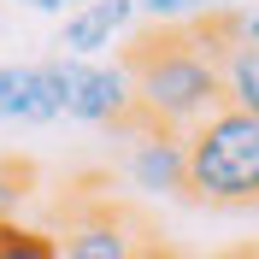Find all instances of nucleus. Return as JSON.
<instances>
[{"label": "nucleus", "instance_id": "obj_3", "mask_svg": "<svg viewBox=\"0 0 259 259\" xmlns=\"http://www.w3.org/2000/svg\"><path fill=\"white\" fill-rule=\"evenodd\" d=\"M41 77L59 100V118L89 124V130H124V136L136 130V89H130L124 59H59V53H48Z\"/></svg>", "mask_w": 259, "mask_h": 259}, {"label": "nucleus", "instance_id": "obj_10", "mask_svg": "<svg viewBox=\"0 0 259 259\" xmlns=\"http://www.w3.org/2000/svg\"><path fill=\"white\" fill-rule=\"evenodd\" d=\"M0 259H59V242L35 224H0Z\"/></svg>", "mask_w": 259, "mask_h": 259}, {"label": "nucleus", "instance_id": "obj_11", "mask_svg": "<svg viewBox=\"0 0 259 259\" xmlns=\"http://www.w3.org/2000/svg\"><path fill=\"white\" fill-rule=\"evenodd\" d=\"M30 165H12V159H0V224H18V206L30 200Z\"/></svg>", "mask_w": 259, "mask_h": 259}, {"label": "nucleus", "instance_id": "obj_13", "mask_svg": "<svg viewBox=\"0 0 259 259\" xmlns=\"http://www.w3.org/2000/svg\"><path fill=\"white\" fill-rule=\"evenodd\" d=\"M136 259H189V253H177V247H165V242H147Z\"/></svg>", "mask_w": 259, "mask_h": 259}, {"label": "nucleus", "instance_id": "obj_12", "mask_svg": "<svg viewBox=\"0 0 259 259\" xmlns=\"http://www.w3.org/2000/svg\"><path fill=\"white\" fill-rule=\"evenodd\" d=\"M18 77H24V65H0V124H12L18 112Z\"/></svg>", "mask_w": 259, "mask_h": 259}, {"label": "nucleus", "instance_id": "obj_6", "mask_svg": "<svg viewBox=\"0 0 259 259\" xmlns=\"http://www.w3.org/2000/svg\"><path fill=\"white\" fill-rule=\"evenodd\" d=\"M130 189L142 194H189V165H183V136L171 130H153V124H136L124 142V159H118Z\"/></svg>", "mask_w": 259, "mask_h": 259}, {"label": "nucleus", "instance_id": "obj_9", "mask_svg": "<svg viewBox=\"0 0 259 259\" xmlns=\"http://www.w3.org/2000/svg\"><path fill=\"white\" fill-rule=\"evenodd\" d=\"M53 118H59V100H53L48 77H41V59H35V65H24V77H18V112H12V124L41 130V124H53Z\"/></svg>", "mask_w": 259, "mask_h": 259}, {"label": "nucleus", "instance_id": "obj_4", "mask_svg": "<svg viewBox=\"0 0 259 259\" xmlns=\"http://www.w3.org/2000/svg\"><path fill=\"white\" fill-rule=\"evenodd\" d=\"M53 242H59V259H136L153 236L112 200H82L65 236H53Z\"/></svg>", "mask_w": 259, "mask_h": 259}, {"label": "nucleus", "instance_id": "obj_1", "mask_svg": "<svg viewBox=\"0 0 259 259\" xmlns=\"http://www.w3.org/2000/svg\"><path fill=\"white\" fill-rule=\"evenodd\" d=\"M136 89V124L189 136L200 118L224 106V82H218V59L194 30H153L130 53H118Z\"/></svg>", "mask_w": 259, "mask_h": 259}, {"label": "nucleus", "instance_id": "obj_5", "mask_svg": "<svg viewBox=\"0 0 259 259\" xmlns=\"http://www.w3.org/2000/svg\"><path fill=\"white\" fill-rule=\"evenodd\" d=\"M136 0H89L77 12L59 18V59H118L130 35H136Z\"/></svg>", "mask_w": 259, "mask_h": 259}, {"label": "nucleus", "instance_id": "obj_2", "mask_svg": "<svg viewBox=\"0 0 259 259\" xmlns=\"http://www.w3.org/2000/svg\"><path fill=\"white\" fill-rule=\"evenodd\" d=\"M189 194L206 206H259V118L218 106L183 136Z\"/></svg>", "mask_w": 259, "mask_h": 259}, {"label": "nucleus", "instance_id": "obj_14", "mask_svg": "<svg viewBox=\"0 0 259 259\" xmlns=\"http://www.w3.org/2000/svg\"><path fill=\"white\" fill-rule=\"evenodd\" d=\"M230 259H259V253H230Z\"/></svg>", "mask_w": 259, "mask_h": 259}, {"label": "nucleus", "instance_id": "obj_8", "mask_svg": "<svg viewBox=\"0 0 259 259\" xmlns=\"http://www.w3.org/2000/svg\"><path fill=\"white\" fill-rule=\"evenodd\" d=\"M236 6H253V0H136V18L153 30H194V24L236 12Z\"/></svg>", "mask_w": 259, "mask_h": 259}, {"label": "nucleus", "instance_id": "obj_7", "mask_svg": "<svg viewBox=\"0 0 259 259\" xmlns=\"http://www.w3.org/2000/svg\"><path fill=\"white\" fill-rule=\"evenodd\" d=\"M218 82H224V106L259 118V41H253V48H224Z\"/></svg>", "mask_w": 259, "mask_h": 259}]
</instances>
